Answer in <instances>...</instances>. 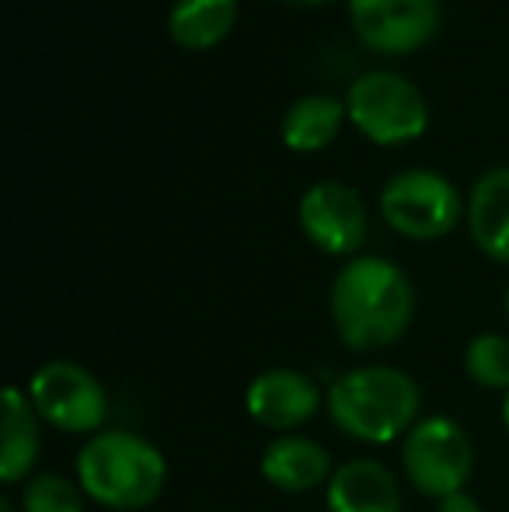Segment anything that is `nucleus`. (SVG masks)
Instances as JSON below:
<instances>
[{"instance_id": "nucleus-1", "label": "nucleus", "mask_w": 509, "mask_h": 512, "mask_svg": "<svg viewBox=\"0 0 509 512\" xmlns=\"http://www.w3.org/2000/svg\"><path fill=\"white\" fill-rule=\"evenodd\" d=\"M415 290L408 276L381 255L349 258L332 283V324L356 352H377L408 331Z\"/></svg>"}, {"instance_id": "nucleus-2", "label": "nucleus", "mask_w": 509, "mask_h": 512, "mask_svg": "<svg viewBox=\"0 0 509 512\" xmlns=\"http://www.w3.org/2000/svg\"><path fill=\"white\" fill-rule=\"evenodd\" d=\"M168 464L161 450L136 432H98L77 453V485L91 502L116 512L147 509L161 499Z\"/></svg>"}, {"instance_id": "nucleus-3", "label": "nucleus", "mask_w": 509, "mask_h": 512, "mask_svg": "<svg viewBox=\"0 0 509 512\" xmlns=\"http://www.w3.org/2000/svg\"><path fill=\"white\" fill-rule=\"evenodd\" d=\"M332 422L360 443L384 446L419 422L422 394L405 370L363 366L349 370L325 394Z\"/></svg>"}, {"instance_id": "nucleus-4", "label": "nucleus", "mask_w": 509, "mask_h": 512, "mask_svg": "<svg viewBox=\"0 0 509 512\" xmlns=\"http://www.w3.org/2000/svg\"><path fill=\"white\" fill-rule=\"evenodd\" d=\"M346 115L377 147H405L426 136L429 102L408 77L394 70H370L346 91Z\"/></svg>"}, {"instance_id": "nucleus-5", "label": "nucleus", "mask_w": 509, "mask_h": 512, "mask_svg": "<svg viewBox=\"0 0 509 512\" xmlns=\"http://www.w3.org/2000/svg\"><path fill=\"white\" fill-rule=\"evenodd\" d=\"M464 199L447 175L429 168L398 171L381 189V216L394 234L408 241L447 237L464 220Z\"/></svg>"}, {"instance_id": "nucleus-6", "label": "nucleus", "mask_w": 509, "mask_h": 512, "mask_svg": "<svg viewBox=\"0 0 509 512\" xmlns=\"http://www.w3.org/2000/svg\"><path fill=\"white\" fill-rule=\"evenodd\" d=\"M401 464H405L408 481L422 495L440 502L454 492H464L471 471H475V446L454 418H419L405 432Z\"/></svg>"}, {"instance_id": "nucleus-7", "label": "nucleus", "mask_w": 509, "mask_h": 512, "mask_svg": "<svg viewBox=\"0 0 509 512\" xmlns=\"http://www.w3.org/2000/svg\"><path fill=\"white\" fill-rule=\"evenodd\" d=\"M28 398L46 425L60 432H102L105 418H109V398L105 387L91 370L70 359H53V363L39 366L28 384Z\"/></svg>"}, {"instance_id": "nucleus-8", "label": "nucleus", "mask_w": 509, "mask_h": 512, "mask_svg": "<svg viewBox=\"0 0 509 512\" xmlns=\"http://www.w3.org/2000/svg\"><path fill=\"white\" fill-rule=\"evenodd\" d=\"M349 21L370 53L408 56L436 39L443 7L440 0H349Z\"/></svg>"}, {"instance_id": "nucleus-9", "label": "nucleus", "mask_w": 509, "mask_h": 512, "mask_svg": "<svg viewBox=\"0 0 509 512\" xmlns=\"http://www.w3.org/2000/svg\"><path fill=\"white\" fill-rule=\"evenodd\" d=\"M297 220L304 237L325 255H356L360 244L367 241L370 230V216L363 196L346 182H314L311 189L300 196L297 206Z\"/></svg>"}, {"instance_id": "nucleus-10", "label": "nucleus", "mask_w": 509, "mask_h": 512, "mask_svg": "<svg viewBox=\"0 0 509 512\" xmlns=\"http://www.w3.org/2000/svg\"><path fill=\"white\" fill-rule=\"evenodd\" d=\"M245 408L258 425L276 432H290L304 425L321 408V391L307 373L300 370H265L248 384Z\"/></svg>"}, {"instance_id": "nucleus-11", "label": "nucleus", "mask_w": 509, "mask_h": 512, "mask_svg": "<svg viewBox=\"0 0 509 512\" xmlns=\"http://www.w3.org/2000/svg\"><path fill=\"white\" fill-rule=\"evenodd\" d=\"M471 241L492 262L509 265V168H492L471 185L464 206Z\"/></svg>"}, {"instance_id": "nucleus-12", "label": "nucleus", "mask_w": 509, "mask_h": 512, "mask_svg": "<svg viewBox=\"0 0 509 512\" xmlns=\"http://www.w3.org/2000/svg\"><path fill=\"white\" fill-rule=\"evenodd\" d=\"M262 474L279 492L300 495L332 481V457L325 446L307 436H279L276 443L265 446Z\"/></svg>"}, {"instance_id": "nucleus-13", "label": "nucleus", "mask_w": 509, "mask_h": 512, "mask_svg": "<svg viewBox=\"0 0 509 512\" xmlns=\"http://www.w3.org/2000/svg\"><path fill=\"white\" fill-rule=\"evenodd\" d=\"M328 512H401L398 481L377 460H349L328 481Z\"/></svg>"}, {"instance_id": "nucleus-14", "label": "nucleus", "mask_w": 509, "mask_h": 512, "mask_svg": "<svg viewBox=\"0 0 509 512\" xmlns=\"http://www.w3.org/2000/svg\"><path fill=\"white\" fill-rule=\"evenodd\" d=\"M238 0H175L168 7V39L185 53H210L238 25Z\"/></svg>"}, {"instance_id": "nucleus-15", "label": "nucleus", "mask_w": 509, "mask_h": 512, "mask_svg": "<svg viewBox=\"0 0 509 512\" xmlns=\"http://www.w3.org/2000/svg\"><path fill=\"white\" fill-rule=\"evenodd\" d=\"M346 119V102L335 95H304L279 119V140L293 154H318L339 140Z\"/></svg>"}, {"instance_id": "nucleus-16", "label": "nucleus", "mask_w": 509, "mask_h": 512, "mask_svg": "<svg viewBox=\"0 0 509 512\" xmlns=\"http://www.w3.org/2000/svg\"><path fill=\"white\" fill-rule=\"evenodd\" d=\"M39 457V411L18 387L4 391V429H0V481L14 485L32 471Z\"/></svg>"}, {"instance_id": "nucleus-17", "label": "nucleus", "mask_w": 509, "mask_h": 512, "mask_svg": "<svg viewBox=\"0 0 509 512\" xmlns=\"http://www.w3.org/2000/svg\"><path fill=\"white\" fill-rule=\"evenodd\" d=\"M464 370L489 391H509V338L499 331L475 335L464 349Z\"/></svg>"}, {"instance_id": "nucleus-18", "label": "nucleus", "mask_w": 509, "mask_h": 512, "mask_svg": "<svg viewBox=\"0 0 509 512\" xmlns=\"http://www.w3.org/2000/svg\"><path fill=\"white\" fill-rule=\"evenodd\" d=\"M21 512H84V488L63 474H39L21 492Z\"/></svg>"}, {"instance_id": "nucleus-19", "label": "nucleus", "mask_w": 509, "mask_h": 512, "mask_svg": "<svg viewBox=\"0 0 509 512\" xmlns=\"http://www.w3.org/2000/svg\"><path fill=\"white\" fill-rule=\"evenodd\" d=\"M436 512H482V506H478L475 495L454 492V495H447V499H440V506H436Z\"/></svg>"}, {"instance_id": "nucleus-20", "label": "nucleus", "mask_w": 509, "mask_h": 512, "mask_svg": "<svg viewBox=\"0 0 509 512\" xmlns=\"http://www.w3.org/2000/svg\"><path fill=\"white\" fill-rule=\"evenodd\" d=\"M279 4H290V7H318V4H332V0H279Z\"/></svg>"}, {"instance_id": "nucleus-21", "label": "nucleus", "mask_w": 509, "mask_h": 512, "mask_svg": "<svg viewBox=\"0 0 509 512\" xmlns=\"http://www.w3.org/2000/svg\"><path fill=\"white\" fill-rule=\"evenodd\" d=\"M503 422H506V429H509V391H506V398H503Z\"/></svg>"}, {"instance_id": "nucleus-22", "label": "nucleus", "mask_w": 509, "mask_h": 512, "mask_svg": "<svg viewBox=\"0 0 509 512\" xmlns=\"http://www.w3.org/2000/svg\"><path fill=\"white\" fill-rule=\"evenodd\" d=\"M0 512H14V506L11 502H0Z\"/></svg>"}, {"instance_id": "nucleus-23", "label": "nucleus", "mask_w": 509, "mask_h": 512, "mask_svg": "<svg viewBox=\"0 0 509 512\" xmlns=\"http://www.w3.org/2000/svg\"><path fill=\"white\" fill-rule=\"evenodd\" d=\"M506 314H509V290H506Z\"/></svg>"}]
</instances>
